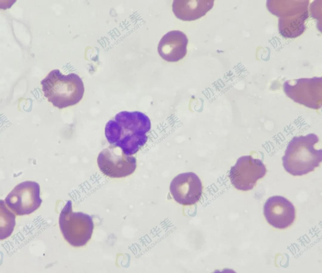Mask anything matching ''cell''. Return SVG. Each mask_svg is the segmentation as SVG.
<instances>
[{
	"label": "cell",
	"mask_w": 322,
	"mask_h": 273,
	"mask_svg": "<svg viewBox=\"0 0 322 273\" xmlns=\"http://www.w3.org/2000/svg\"><path fill=\"white\" fill-rule=\"evenodd\" d=\"M151 128L147 116L139 111H123L109 120L105 128L108 143L120 148L126 155L136 153L146 143Z\"/></svg>",
	"instance_id": "obj_1"
},
{
	"label": "cell",
	"mask_w": 322,
	"mask_h": 273,
	"mask_svg": "<svg viewBox=\"0 0 322 273\" xmlns=\"http://www.w3.org/2000/svg\"><path fill=\"white\" fill-rule=\"evenodd\" d=\"M319 141L314 133L293 137L282 157L285 170L293 176H300L313 171L319 166L322 160V149L314 147Z\"/></svg>",
	"instance_id": "obj_2"
},
{
	"label": "cell",
	"mask_w": 322,
	"mask_h": 273,
	"mask_svg": "<svg viewBox=\"0 0 322 273\" xmlns=\"http://www.w3.org/2000/svg\"><path fill=\"white\" fill-rule=\"evenodd\" d=\"M41 84L44 96L59 109L78 103L85 91L83 81L78 75L73 73L64 75L58 69L50 72Z\"/></svg>",
	"instance_id": "obj_3"
},
{
	"label": "cell",
	"mask_w": 322,
	"mask_h": 273,
	"mask_svg": "<svg viewBox=\"0 0 322 273\" xmlns=\"http://www.w3.org/2000/svg\"><path fill=\"white\" fill-rule=\"evenodd\" d=\"M59 224L64 239L75 247L83 246L87 243L94 228L92 217L83 212L73 211L70 200L67 201L60 212Z\"/></svg>",
	"instance_id": "obj_4"
},
{
	"label": "cell",
	"mask_w": 322,
	"mask_h": 273,
	"mask_svg": "<svg viewBox=\"0 0 322 273\" xmlns=\"http://www.w3.org/2000/svg\"><path fill=\"white\" fill-rule=\"evenodd\" d=\"M283 87L286 95L294 102L314 109L321 107V77L287 80Z\"/></svg>",
	"instance_id": "obj_5"
},
{
	"label": "cell",
	"mask_w": 322,
	"mask_h": 273,
	"mask_svg": "<svg viewBox=\"0 0 322 273\" xmlns=\"http://www.w3.org/2000/svg\"><path fill=\"white\" fill-rule=\"evenodd\" d=\"M42 202L39 184L31 181L17 185L5 199L8 207L18 216L32 213L39 207Z\"/></svg>",
	"instance_id": "obj_6"
},
{
	"label": "cell",
	"mask_w": 322,
	"mask_h": 273,
	"mask_svg": "<svg viewBox=\"0 0 322 273\" xmlns=\"http://www.w3.org/2000/svg\"><path fill=\"white\" fill-rule=\"evenodd\" d=\"M97 163L101 172L112 178L129 176L134 172L136 167L135 157L125 155L120 148L112 145L99 153Z\"/></svg>",
	"instance_id": "obj_7"
},
{
	"label": "cell",
	"mask_w": 322,
	"mask_h": 273,
	"mask_svg": "<svg viewBox=\"0 0 322 273\" xmlns=\"http://www.w3.org/2000/svg\"><path fill=\"white\" fill-rule=\"evenodd\" d=\"M267 170L262 161L250 155L240 157L230 170V182L237 189L248 191L252 189L257 181L263 177Z\"/></svg>",
	"instance_id": "obj_8"
},
{
	"label": "cell",
	"mask_w": 322,
	"mask_h": 273,
	"mask_svg": "<svg viewBox=\"0 0 322 273\" xmlns=\"http://www.w3.org/2000/svg\"><path fill=\"white\" fill-rule=\"evenodd\" d=\"M169 190L175 200L183 205L194 204L199 200L202 193L201 182L192 172L180 173L171 181Z\"/></svg>",
	"instance_id": "obj_9"
},
{
	"label": "cell",
	"mask_w": 322,
	"mask_h": 273,
	"mask_svg": "<svg viewBox=\"0 0 322 273\" xmlns=\"http://www.w3.org/2000/svg\"><path fill=\"white\" fill-rule=\"evenodd\" d=\"M264 214L268 222L274 227L284 229L293 223L295 210L293 204L281 196H274L266 201Z\"/></svg>",
	"instance_id": "obj_10"
},
{
	"label": "cell",
	"mask_w": 322,
	"mask_h": 273,
	"mask_svg": "<svg viewBox=\"0 0 322 273\" xmlns=\"http://www.w3.org/2000/svg\"><path fill=\"white\" fill-rule=\"evenodd\" d=\"M188 42L186 35L178 30L169 31L160 40L158 51L160 57L168 62H177L184 58L187 53Z\"/></svg>",
	"instance_id": "obj_11"
},
{
	"label": "cell",
	"mask_w": 322,
	"mask_h": 273,
	"mask_svg": "<svg viewBox=\"0 0 322 273\" xmlns=\"http://www.w3.org/2000/svg\"><path fill=\"white\" fill-rule=\"evenodd\" d=\"M213 0H175L172 11L178 19L191 21L205 15L214 5Z\"/></svg>",
	"instance_id": "obj_12"
},
{
	"label": "cell",
	"mask_w": 322,
	"mask_h": 273,
	"mask_svg": "<svg viewBox=\"0 0 322 273\" xmlns=\"http://www.w3.org/2000/svg\"><path fill=\"white\" fill-rule=\"evenodd\" d=\"M15 225V216L6 207L3 201L0 200V240L10 236Z\"/></svg>",
	"instance_id": "obj_13"
}]
</instances>
